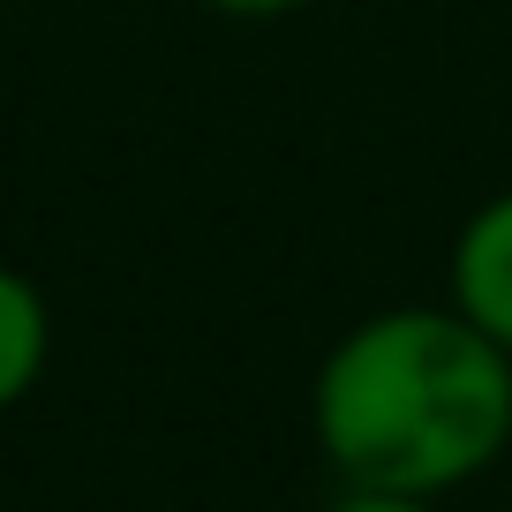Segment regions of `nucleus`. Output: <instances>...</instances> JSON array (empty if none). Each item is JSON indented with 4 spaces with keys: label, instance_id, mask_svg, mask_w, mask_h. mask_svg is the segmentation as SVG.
Here are the masks:
<instances>
[{
    "label": "nucleus",
    "instance_id": "39448f33",
    "mask_svg": "<svg viewBox=\"0 0 512 512\" xmlns=\"http://www.w3.org/2000/svg\"><path fill=\"white\" fill-rule=\"evenodd\" d=\"M196 8H211V16H234V23H272V16H294V8H309V0H196Z\"/></svg>",
    "mask_w": 512,
    "mask_h": 512
},
{
    "label": "nucleus",
    "instance_id": "f257e3e1",
    "mask_svg": "<svg viewBox=\"0 0 512 512\" xmlns=\"http://www.w3.org/2000/svg\"><path fill=\"white\" fill-rule=\"evenodd\" d=\"M309 430L347 490L452 497L512 445V354L452 302H392L317 362Z\"/></svg>",
    "mask_w": 512,
    "mask_h": 512
},
{
    "label": "nucleus",
    "instance_id": "7ed1b4c3",
    "mask_svg": "<svg viewBox=\"0 0 512 512\" xmlns=\"http://www.w3.org/2000/svg\"><path fill=\"white\" fill-rule=\"evenodd\" d=\"M53 362V309L46 287L16 264H0V415H16Z\"/></svg>",
    "mask_w": 512,
    "mask_h": 512
},
{
    "label": "nucleus",
    "instance_id": "20e7f679",
    "mask_svg": "<svg viewBox=\"0 0 512 512\" xmlns=\"http://www.w3.org/2000/svg\"><path fill=\"white\" fill-rule=\"evenodd\" d=\"M332 512H437V497H400V490H347Z\"/></svg>",
    "mask_w": 512,
    "mask_h": 512
},
{
    "label": "nucleus",
    "instance_id": "f03ea898",
    "mask_svg": "<svg viewBox=\"0 0 512 512\" xmlns=\"http://www.w3.org/2000/svg\"><path fill=\"white\" fill-rule=\"evenodd\" d=\"M445 302L512 354V189L482 196L445 249Z\"/></svg>",
    "mask_w": 512,
    "mask_h": 512
}]
</instances>
